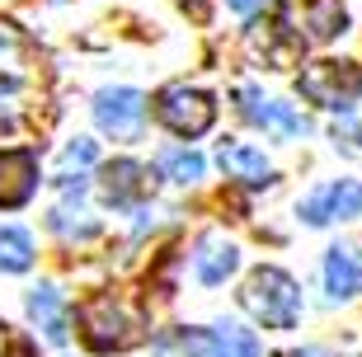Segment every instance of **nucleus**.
I'll return each instance as SVG.
<instances>
[{"instance_id":"obj_11","label":"nucleus","mask_w":362,"mask_h":357,"mask_svg":"<svg viewBox=\"0 0 362 357\" xmlns=\"http://www.w3.org/2000/svg\"><path fill=\"white\" fill-rule=\"evenodd\" d=\"M325 291L329 301H349L362 291V250H349V245H334L325 254Z\"/></svg>"},{"instance_id":"obj_1","label":"nucleus","mask_w":362,"mask_h":357,"mask_svg":"<svg viewBox=\"0 0 362 357\" xmlns=\"http://www.w3.org/2000/svg\"><path fill=\"white\" fill-rule=\"evenodd\" d=\"M81 329L94 353H122V348H132L141 339V315L122 296L104 291V296H90L81 305Z\"/></svg>"},{"instance_id":"obj_19","label":"nucleus","mask_w":362,"mask_h":357,"mask_svg":"<svg viewBox=\"0 0 362 357\" xmlns=\"http://www.w3.org/2000/svg\"><path fill=\"white\" fill-rule=\"evenodd\" d=\"M226 5H230L235 14H255V10H264L269 0H226Z\"/></svg>"},{"instance_id":"obj_17","label":"nucleus","mask_w":362,"mask_h":357,"mask_svg":"<svg viewBox=\"0 0 362 357\" xmlns=\"http://www.w3.org/2000/svg\"><path fill=\"white\" fill-rule=\"evenodd\" d=\"M202 170H207V165H202L198 151H170V156H160V174L170 184H198Z\"/></svg>"},{"instance_id":"obj_16","label":"nucleus","mask_w":362,"mask_h":357,"mask_svg":"<svg viewBox=\"0 0 362 357\" xmlns=\"http://www.w3.org/2000/svg\"><path fill=\"white\" fill-rule=\"evenodd\" d=\"M28 66V42L14 24L0 19V76H24Z\"/></svg>"},{"instance_id":"obj_6","label":"nucleus","mask_w":362,"mask_h":357,"mask_svg":"<svg viewBox=\"0 0 362 357\" xmlns=\"http://www.w3.org/2000/svg\"><path fill=\"white\" fill-rule=\"evenodd\" d=\"M349 216H362V184L358 179L325 184L301 202V221L306 226H329V221H349Z\"/></svg>"},{"instance_id":"obj_5","label":"nucleus","mask_w":362,"mask_h":357,"mask_svg":"<svg viewBox=\"0 0 362 357\" xmlns=\"http://www.w3.org/2000/svg\"><path fill=\"white\" fill-rule=\"evenodd\" d=\"M94 122L113 141H136L141 136V122H146V99L136 90H104L94 99Z\"/></svg>"},{"instance_id":"obj_20","label":"nucleus","mask_w":362,"mask_h":357,"mask_svg":"<svg viewBox=\"0 0 362 357\" xmlns=\"http://www.w3.org/2000/svg\"><path fill=\"white\" fill-rule=\"evenodd\" d=\"M14 353V339H10V324H0V357Z\"/></svg>"},{"instance_id":"obj_15","label":"nucleus","mask_w":362,"mask_h":357,"mask_svg":"<svg viewBox=\"0 0 362 357\" xmlns=\"http://www.w3.org/2000/svg\"><path fill=\"white\" fill-rule=\"evenodd\" d=\"M33 264V240L19 226H0V273H24Z\"/></svg>"},{"instance_id":"obj_3","label":"nucleus","mask_w":362,"mask_h":357,"mask_svg":"<svg viewBox=\"0 0 362 357\" xmlns=\"http://www.w3.org/2000/svg\"><path fill=\"white\" fill-rule=\"evenodd\" d=\"M296 90H301V99L329 108V113H349L362 99V71L353 62H310L296 76Z\"/></svg>"},{"instance_id":"obj_9","label":"nucleus","mask_w":362,"mask_h":357,"mask_svg":"<svg viewBox=\"0 0 362 357\" xmlns=\"http://www.w3.org/2000/svg\"><path fill=\"white\" fill-rule=\"evenodd\" d=\"M38 188V160L28 151H0V207H19Z\"/></svg>"},{"instance_id":"obj_7","label":"nucleus","mask_w":362,"mask_h":357,"mask_svg":"<svg viewBox=\"0 0 362 357\" xmlns=\"http://www.w3.org/2000/svg\"><path fill=\"white\" fill-rule=\"evenodd\" d=\"M235 99H240V113H245V118L255 122V127H264L269 136H278V141H292V136H306V118H301V113H296L292 104H278V99H264V94H259L255 85H245V90L235 94Z\"/></svg>"},{"instance_id":"obj_18","label":"nucleus","mask_w":362,"mask_h":357,"mask_svg":"<svg viewBox=\"0 0 362 357\" xmlns=\"http://www.w3.org/2000/svg\"><path fill=\"white\" fill-rule=\"evenodd\" d=\"M94 141H85V136H76V141L62 151V170H85V165H94Z\"/></svg>"},{"instance_id":"obj_21","label":"nucleus","mask_w":362,"mask_h":357,"mask_svg":"<svg viewBox=\"0 0 362 357\" xmlns=\"http://www.w3.org/2000/svg\"><path fill=\"white\" fill-rule=\"evenodd\" d=\"M292 357H329L325 348H306V353H292Z\"/></svg>"},{"instance_id":"obj_8","label":"nucleus","mask_w":362,"mask_h":357,"mask_svg":"<svg viewBox=\"0 0 362 357\" xmlns=\"http://www.w3.org/2000/svg\"><path fill=\"white\" fill-rule=\"evenodd\" d=\"M235 264H240V250H235L221 230H207V235L193 245V273H198L202 287H221V282L235 273Z\"/></svg>"},{"instance_id":"obj_14","label":"nucleus","mask_w":362,"mask_h":357,"mask_svg":"<svg viewBox=\"0 0 362 357\" xmlns=\"http://www.w3.org/2000/svg\"><path fill=\"white\" fill-rule=\"evenodd\" d=\"M28 315L47 334V344H66V301L57 287H33L28 291Z\"/></svg>"},{"instance_id":"obj_13","label":"nucleus","mask_w":362,"mask_h":357,"mask_svg":"<svg viewBox=\"0 0 362 357\" xmlns=\"http://www.w3.org/2000/svg\"><path fill=\"white\" fill-rule=\"evenodd\" d=\"M292 19H301V42H329L344 33V24H349V10L339 5V0H310L306 10H292Z\"/></svg>"},{"instance_id":"obj_10","label":"nucleus","mask_w":362,"mask_h":357,"mask_svg":"<svg viewBox=\"0 0 362 357\" xmlns=\"http://www.w3.org/2000/svg\"><path fill=\"white\" fill-rule=\"evenodd\" d=\"M216 160H221L226 179H235V184H255L259 188V184H269V179H273L269 156H264L259 146H250V141H221Z\"/></svg>"},{"instance_id":"obj_2","label":"nucleus","mask_w":362,"mask_h":357,"mask_svg":"<svg viewBox=\"0 0 362 357\" xmlns=\"http://www.w3.org/2000/svg\"><path fill=\"white\" fill-rule=\"evenodd\" d=\"M240 305L259 324H269V329H292L296 320H301V291H296V282L282 268L250 273V282L240 287Z\"/></svg>"},{"instance_id":"obj_12","label":"nucleus","mask_w":362,"mask_h":357,"mask_svg":"<svg viewBox=\"0 0 362 357\" xmlns=\"http://www.w3.org/2000/svg\"><path fill=\"white\" fill-rule=\"evenodd\" d=\"M151 193V170L146 165H136V160H113L104 170V198L113 207H132Z\"/></svg>"},{"instance_id":"obj_4","label":"nucleus","mask_w":362,"mask_h":357,"mask_svg":"<svg viewBox=\"0 0 362 357\" xmlns=\"http://www.w3.org/2000/svg\"><path fill=\"white\" fill-rule=\"evenodd\" d=\"M156 118L175 136H188V141H193V136H202L212 127L216 104H212V94L193 90V85H170V90H160V99H156Z\"/></svg>"}]
</instances>
